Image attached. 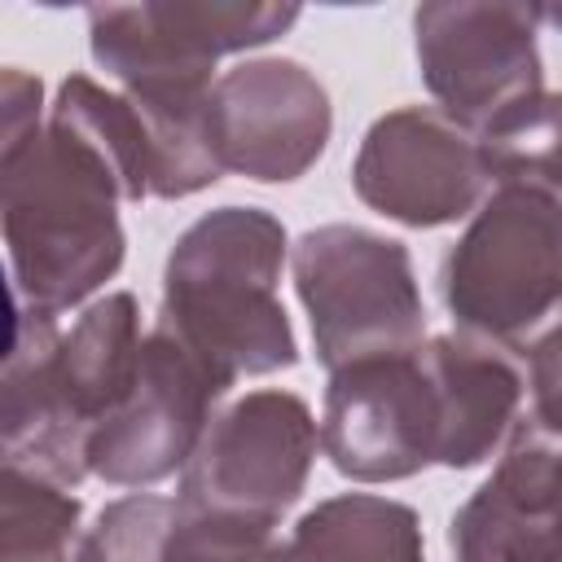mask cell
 <instances>
[{
    "instance_id": "6da1fadb",
    "label": "cell",
    "mask_w": 562,
    "mask_h": 562,
    "mask_svg": "<svg viewBox=\"0 0 562 562\" xmlns=\"http://www.w3.org/2000/svg\"><path fill=\"white\" fill-rule=\"evenodd\" d=\"M140 342V307L127 290L88 303L70 329H57V316L13 299L0 378L4 465L57 487H79L92 474V435L132 395Z\"/></svg>"
},
{
    "instance_id": "7a4b0ae2",
    "label": "cell",
    "mask_w": 562,
    "mask_h": 562,
    "mask_svg": "<svg viewBox=\"0 0 562 562\" xmlns=\"http://www.w3.org/2000/svg\"><path fill=\"white\" fill-rule=\"evenodd\" d=\"M123 189L105 158L44 119L18 140H0V228L13 299L61 316L92 299L123 268Z\"/></svg>"
},
{
    "instance_id": "3957f363",
    "label": "cell",
    "mask_w": 562,
    "mask_h": 562,
    "mask_svg": "<svg viewBox=\"0 0 562 562\" xmlns=\"http://www.w3.org/2000/svg\"><path fill=\"white\" fill-rule=\"evenodd\" d=\"M290 259L285 224L259 206H215L171 246L158 325L224 382L299 364V338L277 294Z\"/></svg>"
},
{
    "instance_id": "277c9868",
    "label": "cell",
    "mask_w": 562,
    "mask_h": 562,
    "mask_svg": "<svg viewBox=\"0 0 562 562\" xmlns=\"http://www.w3.org/2000/svg\"><path fill=\"white\" fill-rule=\"evenodd\" d=\"M439 285L470 338L509 347L540 329L562 307V198L496 184L448 246Z\"/></svg>"
},
{
    "instance_id": "5b68a950",
    "label": "cell",
    "mask_w": 562,
    "mask_h": 562,
    "mask_svg": "<svg viewBox=\"0 0 562 562\" xmlns=\"http://www.w3.org/2000/svg\"><path fill=\"white\" fill-rule=\"evenodd\" d=\"M290 277L316 360L334 373L426 342V307L404 241L360 224H321L290 246Z\"/></svg>"
},
{
    "instance_id": "8992f818",
    "label": "cell",
    "mask_w": 562,
    "mask_h": 562,
    "mask_svg": "<svg viewBox=\"0 0 562 562\" xmlns=\"http://www.w3.org/2000/svg\"><path fill=\"white\" fill-rule=\"evenodd\" d=\"M299 22V4L277 0H140L88 4L92 61L132 88H211L228 53L263 48Z\"/></svg>"
},
{
    "instance_id": "52a82bcc",
    "label": "cell",
    "mask_w": 562,
    "mask_h": 562,
    "mask_svg": "<svg viewBox=\"0 0 562 562\" xmlns=\"http://www.w3.org/2000/svg\"><path fill=\"white\" fill-rule=\"evenodd\" d=\"M544 4L430 0L413 9V53L435 110L479 136L509 105L544 92Z\"/></svg>"
},
{
    "instance_id": "ba28073f",
    "label": "cell",
    "mask_w": 562,
    "mask_h": 562,
    "mask_svg": "<svg viewBox=\"0 0 562 562\" xmlns=\"http://www.w3.org/2000/svg\"><path fill=\"white\" fill-rule=\"evenodd\" d=\"M321 422L307 400L281 386L246 391L206 426L180 470V505L250 522H281L316 465Z\"/></svg>"
},
{
    "instance_id": "9c48e42d",
    "label": "cell",
    "mask_w": 562,
    "mask_h": 562,
    "mask_svg": "<svg viewBox=\"0 0 562 562\" xmlns=\"http://www.w3.org/2000/svg\"><path fill=\"white\" fill-rule=\"evenodd\" d=\"M321 452L351 483H400L439 465V395L422 347L329 373Z\"/></svg>"
},
{
    "instance_id": "30bf717a",
    "label": "cell",
    "mask_w": 562,
    "mask_h": 562,
    "mask_svg": "<svg viewBox=\"0 0 562 562\" xmlns=\"http://www.w3.org/2000/svg\"><path fill=\"white\" fill-rule=\"evenodd\" d=\"M228 386L233 382L198 360L171 329L154 325L140 342L132 395L88 443V470L110 487L136 492L180 474Z\"/></svg>"
},
{
    "instance_id": "8fae6325",
    "label": "cell",
    "mask_w": 562,
    "mask_h": 562,
    "mask_svg": "<svg viewBox=\"0 0 562 562\" xmlns=\"http://www.w3.org/2000/svg\"><path fill=\"white\" fill-rule=\"evenodd\" d=\"M351 189L369 211L404 228H439L479 211L487 171L465 127L435 105H400L369 123L351 162Z\"/></svg>"
},
{
    "instance_id": "7c38bea8",
    "label": "cell",
    "mask_w": 562,
    "mask_h": 562,
    "mask_svg": "<svg viewBox=\"0 0 562 562\" xmlns=\"http://www.w3.org/2000/svg\"><path fill=\"white\" fill-rule=\"evenodd\" d=\"M211 132L224 171L259 184H290L325 154L334 105L303 61L250 57L215 79Z\"/></svg>"
},
{
    "instance_id": "4fadbf2b",
    "label": "cell",
    "mask_w": 562,
    "mask_h": 562,
    "mask_svg": "<svg viewBox=\"0 0 562 562\" xmlns=\"http://www.w3.org/2000/svg\"><path fill=\"white\" fill-rule=\"evenodd\" d=\"M452 562H562V439L518 417L501 461L452 514Z\"/></svg>"
},
{
    "instance_id": "5bb4252c",
    "label": "cell",
    "mask_w": 562,
    "mask_h": 562,
    "mask_svg": "<svg viewBox=\"0 0 562 562\" xmlns=\"http://www.w3.org/2000/svg\"><path fill=\"white\" fill-rule=\"evenodd\" d=\"M422 364L439 395V465L474 470L509 443L522 417V369L501 342L461 329L422 342Z\"/></svg>"
},
{
    "instance_id": "9a60e30c",
    "label": "cell",
    "mask_w": 562,
    "mask_h": 562,
    "mask_svg": "<svg viewBox=\"0 0 562 562\" xmlns=\"http://www.w3.org/2000/svg\"><path fill=\"white\" fill-rule=\"evenodd\" d=\"M294 562H426L413 505L378 492H342L312 505L290 531Z\"/></svg>"
},
{
    "instance_id": "2e32d148",
    "label": "cell",
    "mask_w": 562,
    "mask_h": 562,
    "mask_svg": "<svg viewBox=\"0 0 562 562\" xmlns=\"http://www.w3.org/2000/svg\"><path fill=\"white\" fill-rule=\"evenodd\" d=\"M215 88V83H211ZM211 88H132L123 92L149 136L154 198H189L224 176L211 132Z\"/></svg>"
},
{
    "instance_id": "e0dca14e",
    "label": "cell",
    "mask_w": 562,
    "mask_h": 562,
    "mask_svg": "<svg viewBox=\"0 0 562 562\" xmlns=\"http://www.w3.org/2000/svg\"><path fill=\"white\" fill-rule=\"evenodd\" d=\"M48 119L83 136L105 167L114 171L123 202H145L154 198V158H149V136L136 114V105L123 92L101 88L88 75H66L57 83V97L48 105Z\"/></svg>"
},
{
    "instance_id": "ac0fdd59",
    "label": "cell",
    "mask_w": 562,
    "mask_h": 562,
    "mask_svg": "<svg viewBox=\"0 0 562 562\" xmlns=\"http://www.w3.org/2000/svg\"><path fill=\"white\" fill-rule=\"evenodd\" d=\"M79 496L40 474H0V562H83Z\"/></svg>"
},
{
    "instance_id": "d6986e66",
    "label": "cell",
    "mask_w": 562,
    "mask_h": 562,
    "mask_svg": "<svg viewBox=\"0 0 562 562\" xmlns=\"http://www.w3.org/2000/svg\"><path fill=\"white\" fill-rule=\"evenodd\" d=\"M492 184H527L562 198V92H536L496 114L479 136Z\"/></svg>"
},
{
    "instance_id": "ffe728a7",
    "label": "cell",
    "mask_w": 562,
    "mask_h": 562,
    "mask_svg": "<svg viewBox=\"0 0 562 562\" xmlns=\"http://www.w3.org/2000/svg\"><path fill=\"white\" fill-rule=\"evenodd\" d=\"M158 562H294V553H290V540H281L272 522L202 514V509L180 505Z\"/></svg>"
},
{
    "instance_id": "44dd1931",
    "label": "cell",
    "mask_w": 562,
    "mask_h": 562,
    "mask_svg": "<svg viewBox=\"0 0 562 562\" xmlns=\"http://www.w3.org/2000/svg\"><path fill=\"white\" fill-rule=\"evenodd\" d=\"M527 391H531L527 422L536 430L562 439V321L549 325L527 347Z\"/></svg>"
},
{
    "instance_id": "7402d4cb",
    "label": "cell",
    "mask_w": 562,
    "mask_h": 562,
    "mask_svg": "<svg viewBox=\"0 0 562 562\" xmlns=\"http://www.w3.org/2000/svg\"><path fill=\"white\" fill-rule=\"evenodd\" d=\"M544 22H553L562 31V4H544Z\"/></svg>"
},
{
    "instance_id": "603a6c76",
    "label": "cell",
    "mask_w": 562,
    "mask_h": 562,
    "mask_svg": "<svg viewBox=\"0 0 562 562\" xmlns=\"http://www.w3.org/2000/svg\"><path fill=\"white\" fill-rule=\"evenodd\" d=\"M83 562H88V558H83Z\"/></svg>"
}]
</instances>
